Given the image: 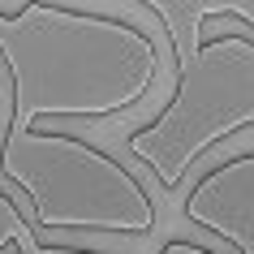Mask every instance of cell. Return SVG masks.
<instances>
[{"label":"cell","instance_id":"cell-5","mask_svg":"<svg viewBox=\"0 0 254 254\" xmlns=\"http://www.w3.org/2000/svg\"><path fill=\"white\" fill-rule=\"evenodd\" d=\"M186 17L202 22V17H241L254 26V0H215V4H177Z\"/></svg>","mask_w":254,"mask_h":254},{"label":"cell","instance_id":"cell-8","mask_svg":"<svg viewBox=\"0 0 254 254\" xmlns=\"http://www.w3.org/2000/svg\"><path fill=\"white\" fill-rule=\"evenodd\" d=\"M160 254H211V250H202V246H194V241H168Z\"/></svg>","mask_w":254,"mask_h":254},{"label":"cell","instance_id":"cell-6","mask_svg":"<svg viewBox=\"0 0 254 254\" xmlns=\"http://www.w3.org/2000/svg\"><path fill=\"white\" fill-rule=\"evenodd\" d=\"M26 220H22V211H17V202L9 198V194H0V254L9 250V246H17V237L26 233Z\"/></svg>","mask_w":254,"mask_h":254},{"label":"cell","instance_id":"cell-7","mask_svg":"<svg viewBox=\"0 0 254 254\" xmlns=\"http://www.w3.org/2000/svg\"><path fill=\"white\" fill-rule=\"evenodd\" d=\"M17 254H95V250H73V246H39L35 241V228H26L17 237Z\"/></svg>","mask_w":254,"mask_h":254},{"label":"cell","instance_id":"cell-1","mask_svg":"<svg viewBox=\"0 0 254 254\" xmlns=\"http://www.w3.org/2000/svg\"><path fill=\"white\" fill-rule=\"evenodd\" d=\"M0 56L13 78L9 129L43 117H112L134 108L160 69L138 26L78 4H22L17 17H0Z\"/></svg>","mask_w":254,"mask_h":254},{"label":"cell","instance_id":"cell-2","mask_svg":"<svg viewBox=\"0 0 254 254\" xmlns=\"http://www.w3.org/2000/svg\"><path fill=\"white\" fill-rule=\"evenodd\" d=\"M0 173L26 194L39 228L112 237L155 228V202L138 177L73 134L9 129L0 142Z\"/></svg>","mask_w":254,"mask_h":254},{"label":"cell","instance_id":"cell-4","mask_svg":"<svg viewBox=\"0 0 254 254\" xmlns=\"http://www.w3.org/2000/svg\"><path fill=\"white\" fill-rule=\"evenodd\" d=\"M186 220L241 254H254V151L224 160L190 190Z\"/></svg>","mask_w":254,"mask_h":254},{"label":"cell","instance_id":"cell-3","mask_svg":"<svg viewBox=\"0 0 254 254\" xmlns=\"http://www.w3.org/2000/svg\"><path fill=\"white\" fill-rule=\"evenodd\" d=\"M254 125V39L215 35L181 56L173 99L142 129L125 134V147L147 164L164 190H177L198 155Z\"/></svg>","mask_w":254,"mask_h":254}]
</instances>
